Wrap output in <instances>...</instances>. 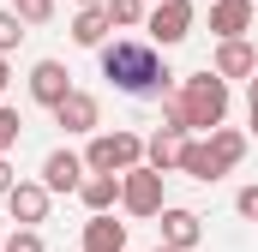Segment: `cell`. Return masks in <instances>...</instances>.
Returning <instances> with one entry per match:
<instances>
[{
  "instance_id": "obj_21",
  "label": "cell",
  "mask_w": 258,
  "mask_h": 252,
  "mask_svg": "<svg viewBox=\"0 0 258 252\" xmlns=\"http://www.w3.org/2000/svg\"><path fill=\"white\" fill-rule=\"evenodd\" d=\"M24 36H30V24H24L18 12H0V54H12Z\"/></svg>"
},
{
  "instance_id": "obj_14",
  "label": "cell",
  "mask_w": 258,
  "mask_h": 252,
  "mask_svg": "<svg viewBox=\"0 0 258 252\" xmlns=\"http://www.w3.org/2000/svg\"><path fill=\"white\" fill-rule=\"evenodd\" d=\"M180 150H186V132H180V126H162L156 138H144V162H150V168H162V174H174V168H180Z\"/></svg>"
},
{
  "instance_id": "obj_25",
  "label": "cell",
  "mask_w": 258,
  "mask_h": 252,
  "mask_svg": "<svg viewBox=\"0 0 258 252\" xmlns=\"http://www.w3.org/2000/svg\"><path fill=\"white\" fill-rule=\"evenodd\" d=\"M12 180H18V174H12V162H6V156H0V198H6V192H12Z\"/></svg>"
},
{
  "instance_id": "obj_10",
  "label": "cell",
  "mask_w": 258,
  "mask_h": 252,
  "mask_svg": "<svg viewBox=\"0 0 258 252\" xmlns=\"http://www.w3.org/2000/svg\"><path fill=\"white\" fill-rule=\"evenodd\" d=\"M210 72H222V78H252V72H258V48L246 42V36H222Z\"/></svg>"
},
{
  "instance_id": "obj_22",
  "label": "cell",
  "mask_w": 258,
  "mask_h": 252,
  "mask_svg": "<svg viewBox=\"0 0 258 252\" xmlns=\"http://www.w3.org/2000/svg\"><path fill=\"white\" fill-rule=\"evenodd\" d=\"M18 132H24V114L0 102V156H6V150H18Z\"/></svg>"
},
{
  "instance_id": "obj_15",
  "label": "cell",
  "mask_w": 258,
  "mask_h": 252,
  "mask_svg": "<svg viewBox=\"0 0 258 252\" xmlns=\"http://www.w3.org/2000/svg\"><path fill=\"white\" fill-rule=\"evenodd\" d=\"M108 30H114L108 6H78V18H72V42H78V48H102Z\"/></svg>"
},
{
  "instance_id": "obj_28",
  "label": "cell",
  "mask_w": 258,
  "mask_h": 252,
  "mask_svg": "<svg viewBox=\"0 0 258 252\" xmlns=\"http://www.w3.org/2000/svg\"><path fill=\"white\" fill-rule=\"evenodd\" d=\"M78 6H102V0H78Z\"/></svg>"
},
{
  "instance_id": "obj_4",
  "label": "cell",
  "mask_w": 258,
  "mask_h": 252,
  "mask_svg": "<svg viewBox=\"0 0 258 252\" xmlns=\"http://www.w3.org/2000/svg\"><path fill=\"white\" fill-rule=\"evenodd\" d=\"M144 36H150L156 48L186 42V36H192V0H156V6L144 12Z\"/></svg>"
},
{
  "instance_id": "obj_24",
  "label": "cell",
  "mask_w": 258,
  "mask_h": 252,
  "mask_svg": "<svg viewBox=\"0 0 258 252\" xmlns=\"http://www.w3.org/2000/svg\"><path fill=\"white\" fill-rule=\"evenodd\" d=\"M234 210H240L246 222H258V186H240V192H234Z\"/></svg>"
},
{
  "instance_id": "obj_11",
  "label": "cell",
  "mask_w": 258,
  "mask_h": 252,
  "mask_svg": "<svg viewBox=\"0 0 258 252\" xmlns=\"http://www.w3.org/2000/svg\"><path fill=\"white\" fill-rule=\"evenodd\" d=\"M258 18V0H210V30H216V42L222 36H246Z\"/></svg>"
},
{
  "instance_id": "obj_26",
  "label": "cell",
  "mask_w": 258,
  "mask_h": 252,
  "mask_svg": "<svg viewBox=\"0 0 258 252\" xmlns=\"http://www.w3.org/2000/svg\"><path fill=\"white\" fill-rule=\"evenodd\" d=\"M6 84H12V72H6V54H0V96H6Z\"/></svg>"
},
{
  "instance_id": "obj_29",
  "label": "cell",
  "mask_w": 258,
  "mask_h": 252,
  "mask_svg": "<svg viewBox=\"0 0 258 252\" xmlns=\"http://www.w3.org/2000/svg\"><path fill=\"white\" fill-rule=\"evenodd\" d=\"M156 252H174V246H156Z\"/></svg>"
},
{
  "instance_id": "obj_8",
  "label": "cell",
  "mask_w": 258,
  "mask_h": 252,
  "mask_svg": "<svg viewBox=\"0 0 258 252\" xmlns=\"http://www.w3.org/2000/svg\"><path fill=\"white\" fill-rule=\"evenodd\" d=\"M66 90H72V72H66L60 60H36L30 66V96H36L42 108H60Z\"/></svg>"
},
{
  "instance_id": "obj_13",
  "label": "cell",
  "mask_w": 258,
  "mask_h": 252,
  "mask_svg": "<svg viewBox=\"0 0 258 252\" xmlns=\"http://www.w3.org/2000/svg\"><path fill=\"white\" fill-rule=\"evenodd\" d=\"M84 252H126V222H114V210H90Z\"/></svg>"
},
{
  "instance_id": "obj_12",
  "label": "cell",
  "mask_w": 258,
  "mask_h": 252,
  "mask_svg": "<svg viewBox=\"0 0 258 252\" xmlns=\"http://www.w3.org/2000/svg\"><path fill=\"white\" fill-rule=\"evenodd\" d=\"M42 186H48V192H78V186H84V156L48 150V156H42Z\"/></svg>"
},
{
  "instance_id": "obj_23",
  "label": "cell",
  "mask_w": 258,
  "mask_h": 252,
  "mask_svg": "<svg viewBox=\"0 0 258 252\" xmlns=\"http://www.w3.org/2000/svg\"><path fill=\"white\" fill-rule=\"evenodd\" d=\"M12 12H18L24 24H48V18H54V0H12Z\"/></svg>"
},
{
  "instance_id": "obj_2",
  "label": "cell",
  "mask_w": 258,
  "mask_h": 252,
  "mask_svg": "<svg viewBox=\"0 0 258 252\" xmlns=\"http://www.w3.org/2000/svg\"><path fill=\"white\" fill-rule=\"evenodd\" d=\"M180 108H186V126L192 132H210V126H222L228 120V78L222 72H192V78H180Z\"/></svg>"
},
{
  "instance_id": "obj_20",
  "label": "cell",
  "mask_w": 258,
  "mask_h": 252,
  "mask_svg": "<svg viewBox=\"0 0 258 252\" xmlns=\"http://www.w3.org/2000/svg\"><path fill=\"white\" fill-rule=\"evenodd\" d=\"M0 252H48V246H42V234H36V228H24V222H12V234L0 240Z\"/></svg>"
},
{
  "instance_id": "obj_7",
  "label": "cell",
  "mask_w": 258,
  "mask_h": 252,
  "mask_svg": "<svg viewBox=\"0 0 258 252\" xmlns=\"http://www.w3.org/2000/svg\"><path fill=\"white\" fill-rule=\"evenodd\" d=\"M48 204H54V192L42 186V180H12V192H6V210H12V222H24V228L48 222Z\"/></svg>"
},
{
  "instance_id": "obj_5",
  "label": "cell",
  "mask_w": 258,
  "mask_h": 252,
  "mask_svg": "<svg viewBox=\"0 0 258 252\" xmlns=\"http://www.w3.org/2000/svg\"><path fill=\"white\" fill-rule=\"evenodd\" d=\"M120 204H126V216H156L162 210V168H150V162H138L120 174Z\"/></svg>"
},
{
  "instance_id": "obj_17",
  "label": "cell",
  "mask_w": 258,
  "mask_h": 252,
  "mask_svg": "<svg viewBox=\"0 0 258 252\" xmlns=\"http://www.w3.org/2000/svg\"><path fill=\"white\" fill-rule=\"evenodd\" d=\"M78 198H84V210H114L120 204V174H84V186H78Z\"/></svg>"
},
{
  "instance_id": "obj_1",
  "label": "cell",
  "mask_w": 258,
  "mask_h": 252,
  "mask_svg": "<svg viewBox=\"0 0 258 252\" xmlns=\"http://www.w3.org/2000/svg\"><path fill=\"white\" fill-rule=\"evenodd\" d=\"M96 54H102V78H108L114 90H126V96H168V84H174V72L162 66L156 42L114 36V42H102Z\"/></svg>"
},
{
  "instance_id": "obj_27",
  "label": "cell",
  "mask_w": 258,
  "mask_h": 252,
  "mask_svg": "<svg viewBox=\"0 0 258 252\" xmlns=\"http://www.w3.org/2000/svg\"><path fill=\"white\" fill-rule=\"evenodd\" d=\"M246 108H252V132H258V102H246Z\"/></svg>"
},
{
  "instance_id": "obj_30",
  "label": "cell",
  "mask_w": 258,
  "mask_h": 252,
  "mask_svg": "<svg viewBox=\"0 0 258 252\" xmlns=\"http://www.w3.org/2000/svg\"><path fill=\"white\" fill-rule=\"evenodd\" d=\"M252 84H258V72H252Z\"/></svg>"
},
{
  "instance_id": "obj_16",
  "label": "cell",
  "mask_w": 258,
  "mask_h": 252,
  "mask_svg": "<svg viewBox=\"0 0 258 252\" xmlns=\"http://www.w3.org/2000/svg\"><path fill=\"white\" fill-rule=\"evenodd\" d=\"M180 174H192L198 186L222 180V162L210 156V138H186V150H180Z\"/></svg>"
},
{
  "instance_id": "obj_18",
  "label": "cell",
  "mask_w": 258,
  "mask_h": 252,
  "mask_svg": "<svg viewBox=\"0 0 258 252\" xmlns=\"http://www.w3.org/2000/svg\"><path fill=\"white\" fill-rule=\"evenodd\" d=\"M210 156L222 162V174L240 168V156H246V132H234V126H210Z\"/></svg>"
},
{
  "instance_id": "obj_19",
  "label": "cell",
  "mask_w": 258,
  "mask_h": 252,
  "mask_svg": "<svg viewBox=\"0 0 258 252\" xmlns=\"http://www.w3.org/2000/svg\"><path fill=\"white\" fill-rule=\"evenodd\" d=\"M102 6H108V18H114L120 30H138V24H144V0H102Z\"/></svg>"
},
{
  "instance_id": "obj_3",
  "label": "cell",
  "mask_w": 258,
  "mask_h": 252,
  "mask_svg": "<svg viewBox=\"0 0 258 252\" xmlns=\"http://www.w3.org/2000/svg\"><path fill=\"white\" fill-rule=\"evenodd\" d=\"M144 162V138L126 132V126H114V132H90V150H84V168H96V174H126Z\"/></svg>"
},
{
  "instance_id": "obj_6",
  "label": "cell",
  "mask_w": 258,
  "mask_h": 252,
  "mask_svg": "<svg viewBox=\"0 0 258 252\" xmlns=\"http://www.w3.org/2000/svg\"><path fill=\"white\" fill-rule=\"evenodd\" d=\"M156 228H162V246H174V252H192L204 240V216L186 210V204H162L156 210Z\"/></svg>"
},
{
  "instance_id": "obj_9",
  "label": "cell",
  "mask_w": 258,
  "mask_h": 252,
  "mask_svg": "<svg viewBox=\"0 0 258 252\" xmlns=\"http://www.w3.org/2000/svg\"><path fill=\"white\" fill-rule=\"evenodd\" d=\"M54 120H60L66 132H96V126H102V102H96L90 90H78V84H72V90H66V102L54 108Z\"/></svg>"
}]
</instances>
